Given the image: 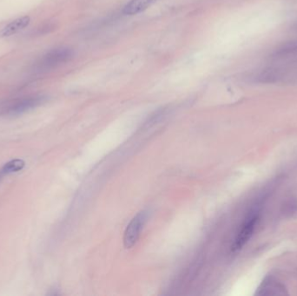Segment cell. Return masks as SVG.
Here are the masks:
<instances>
[{
    "label": "cell",
    "mask_w": 297,
    "mask_h": 296,
    "mask_svg": "<svg viewBox=\"0 0 297 296\" xmlns=\"http://www.w3.org/2000/svg\"><path fill=\"white\" fill-rule=\"evenodd\" d=\"M73 56V49L68 47H58L50 50L49 52L43 56L38 63V67L40 70H46L56 68L70 61Z\"/></svg>",
    "instance_id": "6da1fadb"
},
{
    "label": "cell",
    "mask_w": 297,
    "mask_h": 296,
    "mask_svg": "<svg viewBox=\"0 0 297 296\" xmlns=\"http://www.w3.org/2000/svg\"><path fill=\"white\" fill-rule=\"evenodd\" d=\"M46 100V98L44 96H35L19 99L10 104L8 107L5 108L3 111V114L10 116L21 115L39 106L42 103H45Z\"/></svg>",
    "instance_id": "7a4b0ae2"
},
{
    "label": "cell",
    "mask_w": 297,
    "mask_h": 296,
    "mask_svg": "<svg viewBox=\"0 0 297 296\" xmlns=\"http://www.w3.org/2000/svg\"><path fill=\"white\" fill-rule=\"evenodd\" d=\"M257 221H258L257 215H251L244 222L231 246V251L233 253H236L241 250L245 246V244L250 240L256 229Z\"/></svg>",
    "instance_id": "3957f363"
},
{
    "label": "cell",
    "mask_w": 297,
    "mask_h": 296,
    "mask_svg": "<svg viewBox=\"0 0 297 296\" xmlns=\"http://www.w3.org/2000/svg\"><path fill=\"white\" fill-rule=\"evenodd\" d=\"M145 219L146 215L145 213L141 212L129 223L124 234V245L126 248H132L136 244L145 225Z\"/></svg>",
    "instance_id": "277c9868"
},
{
    "label": "cell",
    "mask_w": 297,
    "mask_h": 296,
    "mask_svg": "<svg viewBox=\"0 0 297 296\" xmlns=\"http://www.w3.org/2000/svg\"><path fill=\"white\" fill-rule=\"evenodd\" d=\"M31 17L29 16H23L17 17L16 19L5 25L3 29L0 31V38L8 37L13 36L16 33H19L29 25Z\"/></svg>",
    "instance_id": "5b68a950"
},
{
    "label": "cell",
    "mask_w": 297,
    "mask_h": 296,
    "mask_svg": "<svg viewBox=\"0 0 297 296\" xmlns=\"http://www.w3.org/2000/svg\"><path fill=\"white\" fill-rule=\"evenodd\" d=\"M157 1V0H131L128 4L124 6L123 12L126 15H136L144 12Z\"/></svg>",
    "instance_id": "8992f818"
},
{
    "label": "cell",
    "mask_w": 297,
    "mask_h": 296,
    "mask_svg": "<svg viewBox=\"0 0 297 296\" xmlns=\"http://www.w3.org/2000/svg\"><path fill=\"white\" fill-rule=\"evenodd\" d=\"M25 161L22 159H14V160L10 161L7 164L2 167V169H0V171L5 175H9L12 173L17 172L20 171L21 169H24L25 167Z\"/></svg>",
    "instance_id": "52a82bcc"
}]
</instances>
